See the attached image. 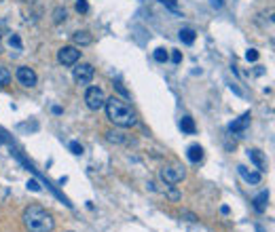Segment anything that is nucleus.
<instances>
[{
	"label": "nucleus",
	"instance_id": "16",
	"mask_svg": "<svg viewBox=\"0 0 275 232\" xmlns=\"http://www.w3.org/2000/svg\"><path fill=\"white\" fill-rule=\"evenodd\" d=\"M106 135H108V139H110V142H117V144H123V142H125L123 133H117V131H108V133H106Z\"/></svg>",
	"mask_w": 275,
	"mask_h": 232
},
{
	"label": "nucleus",
	"instance_id": "15",
	"mask_svg": "<svg viewBox=\"0 0 275 232\" xmlns=\"http://www.w3.org/2000/svg\"><path fill=\"white\" fill-rule=\"evenodd\" d=\"M180 127L184 133H195V123H193V118H188V116H182Z\"/></svg>",
	"mask_w": 275,
	"mask_h": 232
},
{
	"label": "nucleus",
	"instance_id": "4",
	"mask_svg": "<svg viewBox=\"0 0 275 232\" xmlns=\"http://www.w3.org/2000/svg\"><path fill=\"white\" fill-rule=\"evenodd\" d=\"M184 175H186L184 167H178V165H169V167H163L159 171V178L163 180L165 184H169V186H174V184H178V181H182V180H184Z\"/></svg>",
	"mask_w": 275,
	"mask_h": 232
},
{
	"label": "nucleus",
	"instance_id": "13",
	"mask_svg": "<svg viewBox=\"0 0 275 232\" xmlns=\"http://www.w3.org/2000/svg\"><path fill=\"white\" fill-rule=\"evenodd\" d=\"M91 40H93V38L89 36V32H76L74 34V42H76V45H81V47L91 45Z\"/></svg>",
	"mask_w": 275,
	"mask_h": 232
},
{
	"label": "nucleus",
	"instance_id": "12",
	"mask_svg": "<svg viewBox=\"0 0 275 232\" xmlns=\"http://www.w3.org/2000/svg\"><path fill=\"white\" fill-rule=\"evenodd\" d=\"M180 40L184 42V45H193L195 42V30H190V27H182L180 30Z\"/></svg>",
	"mask_w": 275,
	"mask_h": 232
},
{
	"label": "nucleus",
	"instance_id": "8",
	"mask_svg": "<svg viewBox=\"0 0 275 232\" xmlns=\"http://www.w3.org/2000/svg\"><path fill=\"white\" fill-rule=\"evenodd\" d=\"M248 156L252 158V163L258 167V171H267V158L263 156L260 150H248Z\"/></svg>",
	"mask_w": 275,
	"mask_h": 232
},
{
	"label": "nucleus",
	"instance_id": "26",
	"mask_svg": "<svg viewBox=\"0 0 275 232\" xmlns=\"http://www.w3.org/2000/svg\"><path fill=\"white\" fill-rule=\"evenodd\" d=\"M115 87L119 89V93H121V95H125V97H127V95H129V93H127V91L123 89V84H121V82H115Z\"/></svg>",
	"mask_w": 275,
	"mask_h": 232
},
{
	"label": "nucleus",
	"instance_id": "28",
	"mask_svg": "<svg viewBox=\"0 0 275 232\" xmlns=\"http://www.w3.org/2000/svg\"><path fill=\"white\" fill-rule=\"evenodd\" d=\"M0 53H2V30H0Z\"/></svg>",
	"mask_w": 275,
	"mask_h": 232
},
{
	"label": "nucleus",
	"instance_id": "14",
	"mask_svg": "<svg viewBox=\"0 0 275 232\" xmlns=\"http://www.w3.org/2000/svg\"><path fill=\"white\" fill-rule=\"evenodd\" d=\"M267 201H269V194H267V192H260L256 199H254V207H256V211H265Z\"/></svg>",
	"mask_w": 275,
	"mask_h": 232
},
{
	"label": "nucleus",
	"instance_id": "21",
	"mask_svg": "<svg viewBox=\"0 0 275 232\" xmlns=\"http://www.w3.org/2000/svg\"><path fill=\"white\" fill-rule=\"evenodd\" d=\"M70 150H72V154H83V146L79 142H72L70 144Z\"/></svg>",
	"mask_w": 275,
	"mask_h": 232
},
{
	"label": "nucleus",
	"instance_id": "29",
	"mask_svg": "<svg viewBox=\"0 0 275 232\" xmlns=\"http://www.w3.org/2000/svg\"><path fill=\"white\" fill-rule=\"evenodd\" d=\"M212 2H214V6H220V4H222V0H212Z\"/></svg>",
	"mask_w": 275,
	"mask_h": 232
},
{
	"label": "nucleus",
	"instance_id": "23",
	"mask_svg": "<svg viewBox=\"0 0 275 232\" xmlns=\"http://www.w3.org/2000/svg\"><path fill=\"white\" fill-rule=\"evenodd\" d=\"M61 19H66V11H61V9H58V11H55V21H58V24H60Z\"/></svg>",
	"mask_w": 275,
	"mask_h": 232
},
{
	"label": "nucleus",
	"instance_id": "22",
	"mask_svg": "<svg viewBox=\"0 0 275 232\" xmlns=\"http://www.w3.org/2000/svg\"><path fill=\"white\" fill-rule=\"evenodd\" d=\"M245 57H248V61H256V59H258V53L254 51V49H250V51L245 53Z\"/></svg>",
	"mask_w": 275,
	"mask_h": 232
},
{
	"label": "nucleus",
	"instance_id": "10",
	"mask_svg": "<svg viewBox=\"0 0 275 232\" xmlns=\"http://www.w3.org/2000/svg\"><path fill=\"white\" fill-rule=\"evenodd\" d=\"M201 158H203V148L193 144L188 148V160H190V163H199Z\"/></svg>",
	"mask_w": 275,
	"mask_h": 232
},
{
	"label": "nucleus",
	"instance_id": "24",
	"mask_svg": "<svg viewBox=\"0 0 275 232\" xmlns=\"http://www.w3.org/2000/svg\"><path fill=\"white\" fill-rule=\"evenodd\" d=\"M172 61H174V63H180V61H182V53H180V51H174V53H172Z\"/></svg>",
	"mask_w": 275,
	"mask_h": 232
},
{
	"label": "nucleus",
	"instance_id": "17",
	"mask_svg": "<svg viewBox=\"0 0 275 232\" xmlns=\"http://www.w3.org/2000/svg\"><path fill=\"white\" fill-rule=\"evenodd\" d=\"M9 80H11V72L4 66H0V87H2V84H6Z\"/></svg>",
	"mask_w": 275,
	"mask_h": 232
},
{
	"label": "nucleus",
	"instance_id": "18",
	"mask_svg": "<svg viewBox=\"0 0 275 232\" xmlns=\"http://www.w3.org/2000/svg\"><path fill=\"white\" fill-rule=\"evenodd\" d=\"M9 47H11V49H17V51H21V38L17 36V34H11V36H9Z\"/></svg>",
	"mask_w": 275,
	"mask_h": 232
},
{
	"label": "nucleus",
	"instance_id": "2",
	"mask_svg": "<svg viewBox=\"0 0 275 232\" xmlns=\"http://www.w3.org/2000/svg\"><path fill=\"white\" fill-rule=\"evenodd\" d=\"M24 226L30 230V232H51L53 226H55V222H53V217L49 211H45L40 205H30V207H26L24 211Z\"/></svg>",
	"mask_w": 275,
	"mask_h": 232
},
{
	"label": "nucleus",
	"instance_id": "25",
	"mask_svg": "<svg viewBox=\"0 0 275 232\" xmlns=\"http://www.w3.org/2000/svg\"><path fill=\"white\" fill-rule=\"evenodd\" d=\"M28 188H30V190H34V192H38V190H40V186H38L34 180H32V181H28Z\"/></svg>",
	"mask_w": 275,
	"mask_h": 232
},
{
	"label": "nucleus",
	"instance_id": "27",
	"mask_svg": "<svg viewBox=\"0 0 275 232\" xmlns=\"http://www.w3.org/2000/svg\"><path fill=\"white\" fill-rule=\"evenodd\" d=\"M163 2H167L169 6H172V9H174V6H176V2H174V0H163Z\"/></svg>",
	"mask_w": 275,
	"mask_h": 232
},
{
	"label": "nucleus",
	"instance_id": "30",
	"mask_svg": "<svg viewBox=\"0 0 275 232\" xmlns=\"http://www.w3.org/2000/svg\"><path fill=\"white\" fill-rule=\"evenodd\" d=\"M24 2H36V0H24Z\"/></svg>",
	"mask_w": 275,
	"mask_h": 232
},
{
	"label": "nucleus",
	"instance_id": "11",
	"mask_svg": "<svg viewBox=\"0 0 275 232\" xmlns=\"http://www.w3.org/2000/svg\"><path fill=\"white\" fill-rule=\"evenodd\" d=\"M239 169V175L245 180V181H250V184H258L260 181V173H250L245 167H237Z\"/></svg>",
	"mask_w": 275,
	"mask_h": 232
},
{
	"label": "nucleus",
	"instance_id": "6",
	"mask_svg": "<svg viewBox=\"0 0 275 232\" xmlns=\"http://www.w3.org/2000/svg\"><path fill=\"white\" fill-rule=\"evenodd\" d=\"M93 74H95V70L91 63H81V66L74 68V80L79 84H89L91 78H93Z\"/></svg>",
	"mask_w": 275,
	"mask_h": 232
},
{
	"label": "nucleus",
	"instance_id": "20",
	"mask_svg": "<svg viewBox=\"0 0 275 232\" xmlns=\"http://www.w3.org/2000/svg\"><path fill=\"white\" fill-rule=\"evenodd\" d=\"M76 11H79V13H87L89 11L87 0H79V2H76Z\"/></svg>",
	"mask_w": 275,
	"mask_h": 232
},
{
	"label": "nucleus",
	"instance_id": "9",
	"mask_svg": "<svg viewBox=\"0 0 275 232\" xmlns=\"http://www.w3.org/2000/svg\"><path fill=\"white\" fill-rule=\"evenodd\" d=\"M248 123H250V112H245V114L242 116V118H237L235 123H231L229 125V131L231 133H242L245 127H248Z\"/></svg>",
	"mask_w": 275,
	"mask_h": 232
},
{
	"label": "nucleus",
	"instance_id": "5",
	"mask_svg": "<svg viewBox=\"0 0 275 232\" xmlns=\"http://www.w3.org/2000/svg\"><path fill=\"white\" fill-rule=\"evenodd\" d=\"M79 57H81V51L76 47H63L58 51V61L61 66H74Z\"/></svg>",
	"mask_w": 275,
	"mask_h": 232
},
{
	"label": "nucleus",
	"instance_id": "3",
	"mask_svg": "<svg viewBox=\"0 0 275 232\" xmlns=\"http://www.w3.org/2000/svg\"><path fill=\"white\" fill-rule=\"evenodd\" d=\"M85 103H87V108L89 110H102L104 108V103H106V95H104V91L100 87H89L87 89V93H85Z\"/></svg>",
	"mask_w": 275,
	"mask_h": 232
},
{
	"label": "nucleus",
	"instance_id": "1",
	"mask_svg": "<svg viewBox=\"0 0 275 232\" xmlns=\"http://www.w3.org/2000/svg\"><path fill=\"white\" fill-rule=\"evenodd\" d=\"M104 108H106V114H108V121L112 125H117V127H133L138 123L136 112H133L125 102L119 100V97H110V100H106Z\"/></svg>",
	"mask_w": 275,
	"mask_h": 232
},
{
	"label": "nucleus",
	"instance_id": "19",
	"mask_svg": "<svg viewBox=\"0 0 275 232\" xmlns=\"http://www.w3.org/2000/svg\"><path fill=\"white\" fill-rule=\"evenodd\" d=\"M154 59L161 61V63L167 61V51H165V49H157V51H154Z\"/></svg>",
	"mask_w": 275,
	"mask_h": 232
},
{
	"label": "nucleus",
	"instance_id": "7",
	"mask_svg": "<svg viewBox=\"0 0 275 232\" xmlns=\"http://www.w3.org/2000/svg\"><path fill=\"white\" fill-rule=\"evenodd\" d=\"M17 80H19V84H24V87H34L38 78H36V72H34L32 68L21 66V68H17Z\"/></svg>",
	"mask_w": 275,
	"mask_h": 232
}]
</instances>
